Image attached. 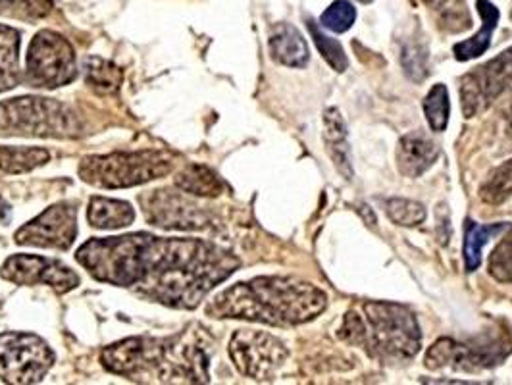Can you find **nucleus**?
<instances>
[{"label":"nucleus","mask_w":512,"mask_h":385,"mask_svg":"<svg viewBox=\"0 0 512 385\" xmlns=\"http://www.w3.org/2000/svg\"><path fill=\"white\" fill-rule=\"evenodd\" d=\"M77 262L99 282L135 289L172 308H195L210 289L228 280L239 260L201 239H162L149 233L91 239Z\"/></svg>","instance_id":"1"},{"label":"nucleus","mask_w":512,"mask_h":385,"mask_svg":"<svg viewBox=\"0 0 512 385\" xmlns=\"http://www.w3.org/2000/svg\"><path fill=\"white\" fill-rule=\"evenodd\" d=\"M328 305L324 291L291 278H255L237 283L212 299L206 312L214 318H243L268 326H299Z\"/></svg>","instance_id":"2"},{"label":"nucleus","mask_w":512,"mask_h":385,"mask_svg":"<svg viewBox=\"0 0 512 385\" xmlns=\"http://www.w3.org/2000/svg\"><path fill=\"white\" fill-rule=\"evenodd\" d=\"M103 364L137 382H208V355L199 332L170 339L129 337L104 351Z\"/></svg>","instance_id":"3"},{"label":"nucleus","mask_w":512,"mask_h":385,"mask_svg":"<svg viewBox=\"0 0 512 385\" xmlns=\"http://www.w3.org/2000/svg\"><path fill=\"white\" fill-rule=\"evenodd\" d=\"M366 322L357 312H349L339 330L347 343L368 349L372 355L389 359H410L418 353L422 334L416 316L395 303H366Z\"/></svg>","instance_id":"4"},{"label":"nucleus","mask_w":512,"mask_h":385,"mask_svg":"<svg viewBox=\"0 0 512 385\" xmlns=\"http://www.w3.org/2000/svg\"><path fill=\"white\" fill-rule=\"evenodd\" d=\"M79 133L76 112L54 99L20 97L0 103V135L66 139Z\"/></svg>","instance_id":"5"},{"label":"nucleus","mask_w":512,"mask_h":385,"mask_svg":"<svg viewBox=\"0 0 512 385\" xmlns=\"http://www.w3.org/2000/svg\"><path fill=\"white\" fill-rule=\"evenodd\" d=\"M172 168L174 156L162 151L112 153L83 160L79 166V176L95 187L120 189L158 180L170 174Z\"/></svg>","instance_id":"6"},{"label":"nucleus","mask_w":512,"mask_h":385,"mask_svg":"<svg viewBox=\"0 0 512 385\" xmlns=\"http://www.w3.org/2000/svg\"><path fill=\"white\" fill-rule=\"evenodd\" d=\"M77 76L76 52L54 31H39L27 49V81L33 87L56 89Z\"/></svg>","instance_id":"7"},{"label":"nucleus","mask_w":512,"mask_h":385,"mask_svg":"<svg viewBox=\"0 0 512 385\" xmlns=\"http://www.w3.org/2000/svg\"><path fill=\"white\" fill-rule=\"evenodd\" d=\"M54 355L39 335L0 334V378L6 384H37L51 370Z\"/></svg>","instance_id":"8"},{"label":"nucleus","mask_w":512,"mask_h":385,"mask_svg":"<svg viewBox=\"0 0 512 385\" xmlns=\"http://www.w3.org/2000/svg\"><path fill=\"white\" fill-rule=\"evenodd\" d=\"M230 355L243 376L268 380L287 359V349L274 335L256 330H239L231 337Z\"/></svg>","instance_id":"9"},{"label":"nucleus","mask_w":512,"mask_h":385,"mask_svg":"<svg viewBox=\"0 0 512 385\" xmlns=\"http://www.w3.org/2000/svg\"><path fill=\"white\" fill-rule=\"evenodd\" d=\"M512 89V49L462 77V112L466 118L484 112L505 91Z\"/></svg>","instance_id":"10"},{"label":"nucleus","mask_w":512,"mask_h":385,"mask_svg":"<svg viewBox=\"0 0 512 385\" xmlns=\"http://www.w3.org/2000/svg\"><path fill=\"white\" fill-rule=\"evenodd\" d=\"M77 235V208L70 203H58L41 212L16 233L18 245H33L43 249L68 251Z\"/></svg>","instance_id":"11"},{"label":"nucleus","mask_w":512,"mask_h":385,"mask_svg":"<svg viewBox=\"0 0 512 385\" xmlns=\"http://www.w3.org/2000/svg\"><path fill=\"white\" fill-rule=\"evenodd\" d=\"M141 205L147 220L156 228L191 231L210 226L205 210L176 191H153L141 197Z\"/></svg>","instance_id":"12"},{"label":"nucleus","mask_w":512,"mask_h":385,"mask_svg":"<svg viewBox=\"0 0 512 385\" xmlns=\"http://www.w3.org/2000/svg\"><path fill=\"white\" fill-rule=\"evenodd\" d=\"M0 276L16 285H51L58 293L72 291L79 285L76 272L54 258L14 255L2 264Z\"/></svg>","instance_id":"13"},{"label":"nucleus","mask_w":512,"mask_h":385,"mask_svg":"<svg viewBox=\"0 0 512 385\" xmlns=\"http://www.w3.org/2000/svg\"><path fill=\"white\" fill-rule=\"evenodd\" d=\"M439 149L424 131H412L399 141L397 166L403 176L418 178L436 164Z\"/></svg>","instance_id":"14"},{"label":"nucleus","mask_w":512,"mask_h":385,"mask_svg":"<svg viewBox=\"0 0 512 385\" xmlns=\"http://www.w3.org/2000/svg\"><path fill=\"white\" fill-rule=\"evenodd\" d=\"M270 52L276 62L289 68H303L308 62V45L303 35L289 24H280L270 33Z\"/></svg>","instance_id":"15"},{"label":"nucleus","mask_w":512,"mask_h":385,"mask_svg":"<svg viewBox=\"0 0 512 385\" xmlns=\"http://www.w3.org/2000/svg\"><path fill=\"white\" fill-rule=\"evenodd\" d=\"M324 139L337 172L347 180H351L353 166H351V149L347 141V126L337 108H330L324 114Z\"/></svg>","instance_id":"16"},{"label":"nucleus","mask_w":512,"mask_h":385,"mask_svg":"<svg viewBox=\"0 0 512 385\" xmlns=\"http://www.w3.org/2000/svg\"><path fill=\"white\" fill-rule=\"evenodd\" d=\"M89 224L97 230L128 228L135 220V210L126 201L93 197L87 210Z\"/></svg>","instance_id":"17"},{"label":"nucleus","mask_w":512,"mask_h":385,"mask_svg":"<svg viewBox=\"0 0 512 385\" xmlns=\"http://www.w3.org/2000/svg\"><path fill=\"white\" fill-rule=\"evenodd\" d=\"M20 33L14 27L0 24V93L14 89L20 83Z\"/></svg>","instance_id":"18"},{"label":"nucleus","mask_w":512,"mask_h":385,"mask_svg":"<svg viewBox=\"0 0 512 385\" xmlns=\"http://www.w3.org/2000/svg\"><path fill=\"white\" fill-rule=\"evenodd\" d=\"M478 12L484 20V27L468 41L455 45V56L457 60H472V58H478L480 54L489 49V43H491V35H493V29L497 27L499 22V10L489 2V0H478Z\"/></svg>","instance_id":"19"},{"label":"nucleus","mask_w":512,"mask_h":385,"mask_svg":"<svg viewBox=\"0 0 512 385\" xmlns=\"http://www.w3.org/2000/svg\"><path fill=\"white\" fill-rule=\"evenodd\" d=\"M511 230L509 224H491V226H480L472 220L464 226V262L468 272H474L482 264V251L487 241L493 235H501L503 231Z\"/></svg>","instance_id":"20"},{"label":"nucleus","mask_w":512,"mask_h":385,"mask_svg":"<svg viewBox=\"0 0 512 385\" xmlns=\"http://www.w3.org/2000/svg\"><path fill=\"white\" fill-rule=\"evenodd\" d=\"M181 191L197 197H218L224 191L222 180L206 166L191 164L176 178Z\"/></svg>","instance_id":"21"},{"label":"nucleus","mask_w":512,"mask_h":385,"mask_svg":"<svg viewBox=\"0 0 512 385\" xmlns=\"http://www.w3.org/2000/svg\"><path fill=\"white\" fill-rule=\"evenodd\" d=\"M51 158L49 151L37 147H0V170L6 174H26Z\"/></svg>","instance_id":"22"},{"label":"nucleus","mask_w":512,"mask_h":385,"mask_svg":"<svg viewBox=\"0 0 512 385\" xmlns=\"http://www.w3.org/2000/svg\"><path fill=\"white\" fill-rule=\"evenodd\" d=\"M83 70L87 76V83H91L101 93H112L122 83V70L103 58H85Z\"/></svg>","instance_id":"23"},{"label":"nucleus","mask_w":512,"mask_h":385,"mask_svg":"<svg viewBox=\"0 0 512 385\" xmlns=\"http://www.w3.org/2000/svg\"><path fill=\"white\" fill-rule=\"evenodd\" d=\"M422 106H424V114H426L430 128L434 131H445L449 124V112H451L447 87L441 83L432 87V91L426 95Z\"/></svg>","instance_id":"24"},{"label":"nucleus","mask_w":512,"mask_h":385,"mask_svg":"<svg viewBox=\"0 0 512 385\" xmlns=\"http://www.w3.org/2000/svg\"><path fill=\"white\" fill-rule=\"evenodd\" d=\"M308 31L312 33V39H314V43H316V49L320 51V54L324 56V60L332 66L335 72H345L347 70V66H349V60H347V54L343 51V47H341V43L337 41V39H332V37H328L320 26L316 24V22H312V20H308Z\"/></svg>","instance_id":"25"},{"label":"nucleus","mask_w":512,"mask_h":385,"mask_svg":"<svg viewBox=\"0 0 512 385\" xmlns=\"http://www.w3.org/2000/svg\"><path fill=\"white\" fill-rule=\"evenodd\" d=\"M385 214L397 226L412 228L426 220V208L409 199H389L385 203Z\"/></svg>","instance_id":"26"},{"label":"nucleus","mask_w":512,"mask_h":385,"mask_svg":"<svg viewBox=\"0 0 512 385\" xmlns=\"http://www.w3.org/2000/svg\"><path fill=\"white\" fill-rule=\"evenodd\" d=\"M51 10V0H0V14L20 20H39Z\"/></svg>","instance_id":"27"},{"label":"nucleus","mask_w":512,"mask_h":385,"mask_svg":"<svg viewBox=\"0 0 512 385\" xmlns=\"http://www.w3.org/2000/svg\"><path fill=\"white\" fill-rule=\"evenodd\" d=\"M482 195L487 203H503L512 195V160L497 168L486 185L482 187Z\"/></svg>","instance_id":"28"},{"label":"nucleus","mask_w":512,"mask_h":385,"mask_svg":"<svg viewBox=\"0 0 512 385\" xmlns=\"http://www.w3.org/2000/svg\"><path fill=\"white\" fill-rule=\"evenodd\" d=\"M357 20V8L349 0H335L332 6L322 14V26L333 33L349 31Z\"/></svg>","instance_id":"29"},{"label":"nucleus","mask_w":512,"mask_h":385,"mask_svg":"<svg viewBox=\"0 0 512 385\" xmlns=\"http://www.w3.org/2000/svg\"><path fill=\"white\" fill-rule=\"evenodd\" d=\"M489 274L497 282H512V230L501 239L489 258Z\"/></svg>","instance_id":"30"},{"label":"nucleus","mask_w":512,"mask_h":385,"mask_svg":"<svg viewBox=\"0 0 512 385\" xmlns=\"http://www.w3.org/2000/svg\"><path fill=\"white\" fill-rule=\"evenodd\" d=\"M424 2L430 8H434L441 18H445L451 31H457L455 24H459V29L470 27V16L464 6V0H424Z\"/></svg>","instance_id":"31"},{"label":"nucleus","mask_w":512,"mask_h":385,"mask_svg":"<svg viewBox=\"0 0 512 385\" xmlns=\"http://www.w3.org/2000/svg\"><path fill=\"white\" fill-rule=\"evenodd\" d=\"M403 66L414 81H422L428 76V51L418 45H410L403 51Z\"/></svg>","instance_id":"32"},{"label":"nucleus","mask_w":512,"mask_h":385,"mask_svg":"<svg viewBox=\"0 0 512 385\" xmlns=\"http://www.w3.org/2000/svg\"><path fill=\"white\" fill-rule=\"evenodd\" d=\"M8 216H10V205L0 197V220H2V222H6V220H8Z\"/></svg>","instance_id":"33"},{"label":"nucleus","mask_w":512,"mask_h":385,"mask_svg":"<svg viewBox=\"0 0 512 385\" xmlns=\"http://www.w3.org/2000/svg\"><path fill=\"white\" fill-rule=\"evenodd\" d=\"M359 2H364V4H366V2H372V0H359Z\"/></svg>","instance_id":"34"}]
</instances>
